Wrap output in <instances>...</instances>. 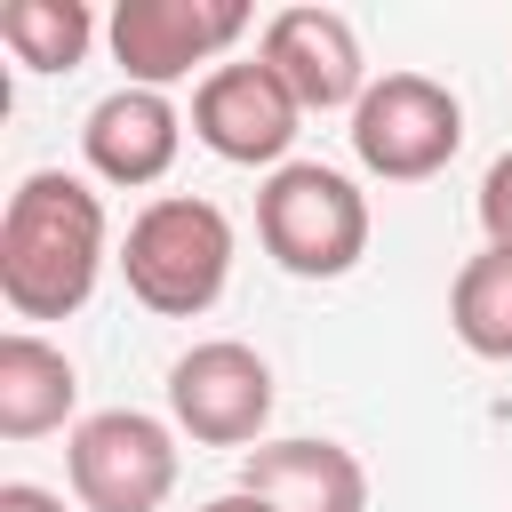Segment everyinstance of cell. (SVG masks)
<instances>
[{
  "instance_id": "obj_1",
  "label": "cell",
  "mask_w": 512,
  "mask_h": 512,
  "mask_svg": "<svg viewBox=\"0 0 512 512\" xmlns=\"http://www.w3.org/2000/svg\"><path fill=\"white\" fill-rule=\"evenodd\" d=\"M112 256L104 192L72 168H32L0 208V304L16 320H72Z\"/></svg>"
},
{
  "instance_id": "obj_2",
  "label": "cell",
  "mask_w": 512,
  "mask_h": 512,
  "mask_svg": "<svg viewBox=\"0 0 512 512\" xmlns=\"http://www.w3.org/2000/svg\"><path fill=\"white\" fill-rule=\"evenodd\" d=\"M120 280L152 320H200L232 288V216L200 192H160L120 232Z\"/></svg>"
},
{
  "instance_id": "obj_3",
  "label": "cell",
  "mask_w": 512,
  "mask_h": 512,
  "mask_svg": "<svg viewBox=\"0 0 512 512\" xmlns=\"http://www.w3.org/2000/svg\"><path fill=\"white\" fill-rule=\"evenodd\" d=\"M256 240L288 280H344L368 256V192L328 160H288L256 192Z\"/></svg>"
},
{
  "instance_id": "obj_4",
  "label": "cell",
  "mask_w": 512,
  "mask_h": 512,
  "mask_svg": "<svg viewBox=\"0 0 512 512\" xmlns=\"http://www.w3.org/2000/svg\"><path fill=\"white\" fill-rule=\"evenodd\" d=\"M464 144V104L432 72H376L368 96L352 104V160L376 184H424L456 160Z\"/></svg>"
},
{
  "instance_id": "obj_5",
  "label": "cell",
  "mask_w": 512,
  "mask_h": 512,
  "mask_svg": "<svg viewBox=\"0 0 512 512\" xmlns=\"http://www.w3.org/2000/svg\"><path fill=\"white\" fill-rule=\"evenodd\" d=\"M64 472H72V496L88 512H160L176 496V472H184L176 424L152 408H96L72 424Z\"/></svg>"
},
{
  "instance_id": "obj_6",
  "label": "cell",
  "mask_w": 512,
  "mask_h": 512,
  "mask_svg": "<svg viewBox=\"0 0 512 512\" xmlns=\"http://www.w3.org/2000/svg\"><path fill=\"white\" fill-rule=\"evenodd\" d=\"M248 0H120L104 16V40H112V64H120V88H176V80H208L216 56L248 32Z\"/></svg>"
},
{
  "instance_id": "obj_7",
  "label": "cell",
  "mask_w": 512,
  "mask_h": 512,
  "mask_svg": "<svg viewBox=\"0 0 512 512\" xmlns=\"http://www.w3.org/2000/svg\"><path fill=\"white\" fill-rule=\"evenodd\" d=\"M272 400V360L240 336H200L168 368V424L200 448H264Z\"/></svg>"
},
{
  "instance_id": "obj_8",
  "label": "cell",
  "mask_w": 512,
  "mask_h": 512,
  "mask_svg": "<svg viewBox=\"0 0 512 512\" xmlns=\"http://www.w3.org/2000/svg\"><path fill=\"white\" fill-rule=\"evenodd\" d=\"M304 128V104L272 80L264 56H240V64H216L200 88H192V136L232 160V168H288V144Z\"/></svg>"
},
{
  "instance_id": "obj_9",
  "label": "cell",
  "mask_w": 512,
  "mask_h": 512,
  "mask_svg": "<svg viewBox=\"0 0 512 512\" xmlns=\"http://www.w3.org/2000/svg\"><path fill=\"white\" fill-rule=\"evenodd\" d=\"M256 56L304 112H352L368 96V56H360V32L344 8H280L264 24Z\"/></svg>"
},
{
  "instance_id": "obj_10",
  "label": "cell",
  "mask_w": 512,
  "mask_h": 512,
  "mask_svg": "<svg viewBox=\"0 0 512 512\" xmlns=\"http://www.w3.org/2000/svg\"><path fill=\"white\" fill-rule=\"evenodd\" d=\"M176 152H184V112H176L160 88H112V96H96L88 120H80V160H88V176L112 184V192L160 184V176L176 168Z\"/></svg>"
},
{
  "instance_id": "obj_11",
  "label": "cell",
  "mask_w": 512,
  "mask_h": 512,
  "mask_svg": "<svg viewBox=\"0 0 512 512\" xmlns=\"http://www.w3.org/2000/svg\"><path fill=\"white\" fill-rule=\"evenodd\" d=\"M240 488L264 496L272 512H368V464L344 440H320V432L248 448L240 456Z\"/></svg>"
},
{
  "instance_id": "obj_12",
  "label": "cell",
  "mask_w": 512,
  "mask_h": 512,
  "mask_svg": "<svg viewBox=\"0 0 512 512\" xmlns=\"http://www.w3.org/2000/svg\"><path fill=\"white\" fill-rule=\"evenodd\" d=\"M72 408H80V368H72V352L48 344L40 328H8V336H0V440L64 432Z\"/></svg>"
},
{
  "instance_id": "obj_13",
  "label": "cell",
  "mask_w": 512,
  "mask_h": 512,
  "mask_svg": "<svg viewBox=\"0 0 512 512\" xmlns=\"http://www.w3.org/2000/svg\"><path fill=\"white\" fill-rule=\"evenodd\" d=\"M448 328L472 360H512V256L480 248L448 280Z\"/></svg>"
},
{
  "instance_id": "obj_14",
  "label": "cell",
  "mask_w": 512,
  "mask_h": 512,
  "mask_svg": "<svg viewBox=\"0 0 512 512\" xmlns=\"http://www.w3.org/2000/svg\"><path fill=\"white\" fill-rule=\"evenodd\" d=\"M0 48L24 72H72L96 48L88 0H0Z\"/></svg>"
},
{
  "instance_id": "obj_15",
  "label": "cell",
  "mask_w": 512,
  "mask_h": 512,
  "mask_svg": "<svg viewBox=\"0 0 512 512\" xmlns=\"http://www.w3.org/2000/svg\"><path fill=\"white\" fill-rule=\"evenodd\" d=\"M480 232H488V248H504L512 256V144L488 160V176H480Z\"/></svg>"
},
{
  "instance_id": "obj_16",
  "label": "cell",
  "mask_w": 512,
  "mask_h": 512,
  "mask_svg": "<svg viewBox=\"0 0 512 512\" xmlns=\"http://www.w3.org/2000/svg\"><path fill=\"white\" fill-rule=\"evenodd\" d=\"M0 512H64V496L40 480H0Z\"/></svg>"
},
{
  "instance_id": "obj_17",
  "label": "cell",
  "mask_w": 512,
  "mask_h": 512,
  "mask_svg": "<svg viewBox=\"0 0 512 512\" xmlns=\"http://www.w3.org/2000/svg\"><path fill=\"white\" fill-rule=\"evenodd\" d=\"M200 512H272V504H264V496H248V488H224V496H208Z\"/></svg>"
}]
</instances>
